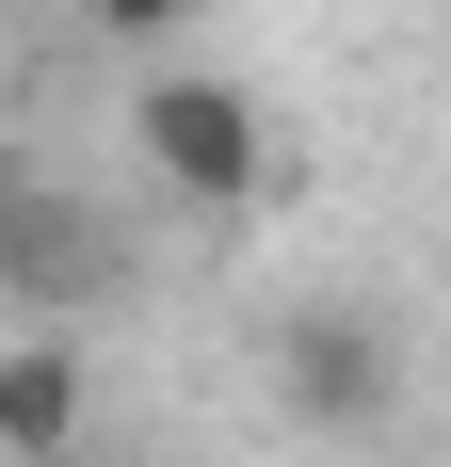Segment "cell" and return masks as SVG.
Wrapping results in <instances>:
<instances>
[{
	"instance_id": "1",
	"label": "cell",
	"mask_w": 451,
	"mask_h": 467,
	"mask_svg": "<svg viewBox=\"0 0 451 467\" xmlns=\"http://www.w3.org/2000/svg\"><path fill=\"white\" fill-rule=\"evenodd\" d=\"M130 161L178 193V210H242V193L274 178V113L242 81H210V65H162V81L130 97Z\"/></svg>"
},
{
	"instance_id": "2",
	"label": "cell",
	"mask_w": 451,
	"mask_h": 467,
	"mask_svg": "<svg viewBox=\"0 0 451 467\" xmlns=\"http://www.w3.org/2000/svg\"><path fill=\"white\" fill-rule=\"evenodd\" d=\"M274 420L290 435H387L404 420V338L371 323L355 290H307L274 323Z\"/></svg>"
},
{
	"instance_id": "3",
	"label": "cell",
	"mask_w": 451,
	"mask_h": 467,
	"mask_svg": "<svg viewBox=\"0 0 451 467\" xmlns=\"http://www.w3.org/2000/svg\"><path fill=\"white\" fill-rule=\"evenodd\" d=\"M97 290H113V226H97V193L33 178V161H0V306L81 323Z\"/></svg>"
},
{
	"instance_id": "4",
	"label": "cell",
	"mask_w": 451,
	"mask_h": 467,
	"mask_svg": "<svg viewBox=\"0 0 451 467\" xmlns=\"http://www.w3.org/2000/svg\"><path fill=\"white\" fill-rule=\"evenodd\" d=\"M81 435H97L81 323H16L0 338V467H81Z\"/></svg>"
},
{
	"instance_id": "5",
	"label": "cell",
	"mask_w": 451,
	"mask_h": 467,
	"mask_svg": "<svg viewBox=\"0 0 451 467\" xmlns=\"http://www.w3.org/2000/svg\"><path fill=\"white\" fill-rule=\"evenodd\" d=\"M81 16H97V33H113V48H162V33H194L210 0H81Z\"/></svg>"
}]
</instances>
